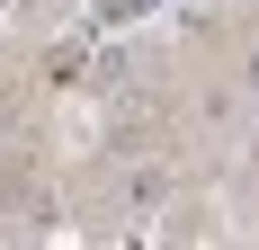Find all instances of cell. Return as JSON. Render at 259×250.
I'll use <instances>...</instances> for the list:
<instances>
[{"label": "cell", "instance_id": "obj_1", "mask_svg": "<svg viewBox=\"0 0 259 250\" xmlns=\"http://www.w3.org/2000/svg\"><path fill=\"white\" fill-rule=\"evenodd\" d=\"M125 205H134V215L170 205V170H134V179H125Z\"/></svg>", "mask_w": 259, "mask_h": 250}]
</instances>
